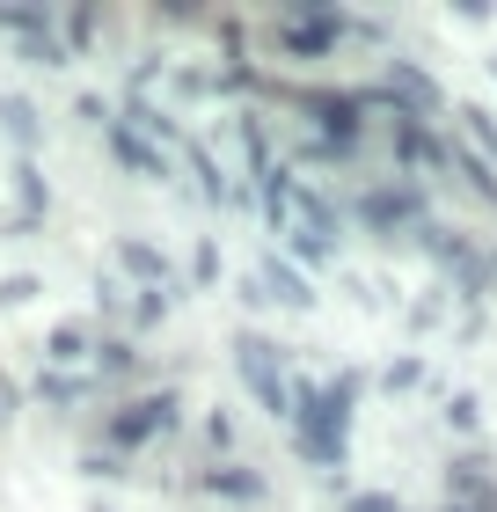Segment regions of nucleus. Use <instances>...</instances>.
Segmentation results:
<instances>
[{
  "label": "nucleus",
  "mask_w": 497,
  "mask_h": 512,
  "mask_svg": "<svg viewBox=\"0 0 497 512\" xmlns=\"http://www.w3.org/2000/svg\"><path fill=\"white\" fill-rule=\"evenodd\" d=\"M0 30L22 37V44H37V37H59V15L52 8H0Z\"/></svg>",
  "instance_id": "nucleus-20"
},
{
  "label": "nucleus",
  "mask_w": 497,
  "mask_h": 512,
  "mask_svg": "<svg viewBox=\"0 0 497 512\" xmlns=\"http://www.w3.org/2000/svg\"><path fill=\"white\" fill-rule=\"evenodd\" d=\"M88 374H96V381H132V374H139V344H132V337H103Z\"/></svg>",
  "instance_id": "nucleus-17"
},
{
  "label": "nucleus",
  "mask_w": 497,
  "mask_h": 512,
  "mask_svg": "<svg viewBox=\"0 0 497 512\" xmlns=\"http://www.w3.org/2000/svg\"><path fill=\"white\" fill-rule=\"evenodd\" d=\"M454 139H461V147H476L490 169H497V118H490L483 103H454Z\"/></svg>",
  "instance_id": "nucleus-16"
},
{
  "label": "nucleus",
  "mask_w": 497,
  "mask_h": 512,
  "mask_svg": "<svg viewBox=\"0 0 497 512\" xmlns=\"http://www.w3.org/2000/svg\"><path fill=\"white\" fill-rule=\"evenodd\" d=\"M198 491L205 498H234V505H264L271 483L256 469H242V461H212V469H198Z\"/></svg>",
  "instance_id": "nucleus-13"
},
{
  "label": "nucleus",
  "mask_w": 497,
  "mask_h": 512,
  "mask_svg": "<svg viewBox=\"0 0 497 512\" xmlns=\"http://www.w3.org/2000/svg\"><path fill=\"white\" fill-rule=\"evenodd\" d=\"M0 132L15 139V147H37L44 125H37V103L30 96H0Z\"/></svg>",
  "instance_id": "nucleus-18"
},
{
  "label": "nucleus",
  "mask_w": 497,
  "mask_h": 512,
  "mask_svg": "<svg viewBox=\"0 0 497 512\" xmlns=\"http://www.w3.org/2000/svg\"><path fill=\"white\" fill-rule=\"evenodd\" d=\"M96 388H103L96 374H44V381H37V395H44L52 410H74V403H88Z\"/></svg>",
  "instance_id": "nucleus-19"
},
{
  "label": "nucleus",
  "mask_w": 497,
  "mask_h": 512,
  "mask_svg": "<svg viewBox=\"0 0 497 512\" xmlns=\"http://www.w3.org/2000/svg\"><path fill=\"white\" fill-rule=\"evenodd\" d=\"M205 447H212V454H234V417H227V410L205 417Z\"/></svg>",
  "instance_id": "nucleus-23"
},
{
  "label": "nucleus",
  "mask_w": 497,
  "mask_h": 512,
  "mask_svg": "<svg viewBox=\"0 0 497 512\" xmlns=\"http://www.w3.org/2000/svg\"><path fill=\"white\" fill-rule=\"evenodd\" d=\"M103 139H110V154L125 161V169H132L139 183H169V176H176V169H169V147H154V139H139V132H132L125 118H117V125H110Z\"/></svg>",
  "instance_id": "nucleus-10"
},
{
  "label": "nucleus",
  "mask_w": 497,
  "mask_h": 512,
  "mask_svg": "<svg viewBox=\"0 0 497 512\" xmlns=\"http://www.w3.org/2000/svg\"><path fill=\"white\" fill-rule=\"evenodd\" d=\"M234 374L256 388V403H264L278 425H293V381H286V366H278V344L271 337H256V330L234 337Z\"/></svg>",
  "instance_id": "nucleus-5"
},
{
  "label": "nucleus",
  "mask_w": 497,
  "mask_h": 512,
  "mask_svg": "<svg viewBox=\"0 0 497 512\" xmlns=\"http://www.w3.org/2000/svg\"><path fill=\"white\" fill-rule=\"evenodd\" d=\"M439 512H461V505H439Z\"/></svg>",
  "instance_id": "nucleus-29"
},
{
  "label": "nucleus",
  "mask_w": 497,
  "mask_h": 512,
  "mask_svg": "<svg viewBox=\"0 0 497 512\" xmlns=\"http://www.w3.org/2000/svg\"><path fill=\"white\" fill-rule=\"evenodd\" d=\"M446 176H454L461 191L483 205V213H497V169H490V161H483L476 147H461L454 132H446Z\"/></svg>",
  "instance_id": "nucleus-11"
},
{
  "label": "nucleus",
  "mask_w": 497,
  "mask_h": 512,
  "mask_svg": "<svg viewBox=\"0 0 497 512\" xmlns=\"http://www.w3.org/2000/svg\"><path fill=\"white\" fill-rule=\"evenodd\" d=\"M176 417H183V395L176 388H161V395H132V403H117L103 417V439L117 454H132V447H147V439L161 432H176Z\"/></svg>",
  "instance_id": "nucleus-6"
},
{
  "label": "nucleus",
  "mask_w": 497,
  "mask_h": 512,
  "mask_svg": "<svg viewBox=\"0 0 497 512\" xmlns=\"http://www.w3.org/2000/svg\"><path fill=\"white\" fill-rule=\"evenodd\" d=\"M117 271H132V278H139V293H176V264H169V256H161L154 242H139V235L117 242Z\"/></svg>",
  "instance_id": "nucleus-14"
},
{
  "label": "nucleus",
  "mask_w": 497,
  "mask_h": 512,
  "mask_svg": "<svg viewBox=\"0 0 497 512\" xmlns=\"http://www.w3.org/2000/svg\"><path fill=\"white\" fill-rule=\"evenodd\" d=\"M286 110L307 118V139H322L337 161H351L366 147V110H359V88H286L278 96Z\"/></svg>",
  "instance_id": "nucleus-2"
},
{
  "label": "nucleus",
  "mask_w": 497,
  "mask_h": 512,
  "mask_svg": "<svg viewBox=\"0 0 497 512\" xmlns=\"http://www.w3.org/2000/svg\"><path fill=\"white\" fill-rule=\"evenodd\" d=\"M351 22H359V15L329 8V0H286V8L271 15V44L286 59H329L351 37Z\"/></svg>",
  "instance_id": "nucleus-3"
},
{
  "label": "nucleus",
  "mask_w": 497,
  "mask_h": 512,
  "mask_svg": "<svg viewBox=\"0 0 497 512\" xmlns=\"http://www.w3.org/2000/svg\"><path fill=\"white\" fill-rule=\"evenodd\" d=\"M351 220H359L366 235H381V242H395V235H424V227H432V213H424V183H410V176L366 183V191L351 198Z\"/></svg>",
  "instance_id": "nucleus-4"
},
{
  "label": "nucleus",
  "mask_w": 497,
  "mask_h": 512,
  "mask_svg": "<svg viewBox=\"0 0 497 512\" xmlns=\"http://www.w3.org/2000/svg\"><path fill=\"white\" fill-rule=\"evenodd\" d=\"M446 505L497 512V476L483 469V454H454V461H446Z\"/></svg>",
  "instance_id": "nucleus-9"
},
{
  "label": "nucleus",
  "mask_w": 497,
  "mask_h": 512,
  "mask_svg": "<svg viewBox=\"0 0 497 512\" xmlns=\"http://www.w3.org/2000/svg\"><path fill=\"white\" fill-rule=\"evenodd\" d=\"M191 271H198V286H212V278H220V249H212V242H198V256H191Z\"/></svg>",
  "instance_id": "nucleus-26"
},
{
  "label": "nucleus",
  "mask_w": 497,
  "mask_h": 512,
  "mask_svg": "<svg viewBox=\"0 0 497 512\" xmlns=\"http://www.w3.org/2000/svg\"><path fill=\"white\" fill-rule=\"evenodd\" d=\"M381 96L402 110V118H424V125L446 110V88L424 74V66H410V59H388V66H381Z\"/></svg>",
  "instance_id": "nucleus-7"
},
{
  "label": "nucleus",
  "mask_w": 497,
  "mask_h": 512,
  "mask_svg": "<svg viewBox=\"0 0 497 512\" xmlns=\"http://www.w3.org/2000/svg\"><path fill=\"white\" fill-rule=\"evenodd\" d=\"M490 81H497V59H490Z\"/></svg>",
  "instance_id": "nucleus-30"
},
{
  "label": "nucleus",
  "mask_w": 497,
  "mask_h": 512,
  "mask_svg": "<svg viewBox=\"0 0 497 512\" xmlns=\"http://www.w3.org/2000/svg\"><path fill=\"white\" fill-rule=\"evenodd\" d=\"M96 30H103V15H96V8H74V15H66V52H81Z\"/></svg>",
  "instance_id": "nucleus-21"
},
{
  "label": "nucleus",
  "mask_w": 497,
  "mask_h": 512,
  "mask_svg": "<svg viewBox=\"0 0 497 512\" xmlns=\"http://www.w3.org/2000/svg\"><path fill=\"white\" fill-rule=\"evenodd\" d=\"M446 425H454V432H476V425H483V403H476V395H454V403H446Z\"/></svg>",
  "instance_id": "nucleus-22"
},
{
  "label": "nucleus",
  "mask_w": 497,
  "mask_h": 512,
  "mask_svg": "<svg viewBox=\"0 0 497 512\" xmlns=\"http://www.w3.org/2000/svg\"><path fill=\"white\" fill-rule=\"evenodd\" d=\"M37 300V278H8V286H0V308H30Z\"/></svg>",
  "instance_id": "nucleus-25"
},
{
  "label": "nucleus",
  "mask_w": 497,
  "mask_h": 512,
  "mask_svg": "<svg viewBox=\"0 0 497 512\" xmlns=\"http://www.w3.org/2000/svg\"><path fill=\"white\" fill-rule=\"evenodd\" d=\"M381 381H388V388H417V381H424V359H395Z\"/></svg>",
  "instance_id": "nucleus-24"
},
{
  "label": "nucleus",
  "mask_w": 497,
  "mask_h": 512,
  "mask_svg": "<svg viewBox=\"0 0 497 512\" xmlns=\"http://www.w3.org/2000/svg\"><path fill=\"white\" fill-rule=\"evenodd\" d=\"M74 110H81V125H103V132L117 125V118H110V103H103V96H81Z\"/></svg>",
  "instance_id": "nucleus-27"
},
{
  "label": "nucleus",
  "mask_w": 497,
  "mask_h": 512,
  "mask_svg": "<svg viewBox=\"0 0 497 512\" xmlns=\"http://www.w3.org/2000/svg\"><path fill=\"white\" fill-rule=\"evenodd\" d=\"M183 161H191V176H198V198L205 205H249V191L220 169V154L205 147V139H183Z\"/></svg>",
  "instance_id": "nucleus-12"
},
{
  "label": "nucleus",
  "mask_w": 497,
  "mask_h": 512,
  "mask_svg": "<svg viewBox=\"0 0 497 512\" xmlns=\"http://www.w3.org/2000/svg\"><path fill=\"white\" fill-rule=\"evenodd\" d=\"M249 300H271V308L307 315V308H315V286L300 278L293 256H264V264H256V278H249Z\"/></svg>",
  "instance_id": "nucleus-8"
},
{
  "label": "nucleus",
  "mask_w": 497,
  "mask_h": 512,
  "mask_svg": "<svg viewBox=\"0 0 497 512\" xmlns=\"http://www.w3.org/2000/svg\"><path fill=\"white\" fill-rule=\"evenodd\" d=\"M351 512H410V505H402V498H373V491H366V498H351Z\"/></svg>",
  "instance_id": "nucleus-28"
},
{
  "label": "nucleus",
  "mask_w": 497,
  "mask_h": 512,
  "mask_svg": "<svg viewBox=\"0 0 497 512\" xmlns=\"http://www.w3.org/2000/svg\"><path fill=\"white\" fill-rule=\"evenodd\" d=\"M359 395L366 374L344 366L337 381H293V447L315 461V469H344V447H351V417H359Z\"/></svg>",
  "instance_id": "nucleus-1"
},
{
  "label": "nucleus",
  "mask_w": 497,
  "mask_h": 512,
  "mask_svg": "<svg viewBox=\"0 0 497 512\" xmlns=\"http://www.w3.org/2000/svg\"><path fill=\"white\" fill-rule=\"evenodd\" d=\"M96 322H59L52 337H44V359H52V374H66V366H96Z\"/></svg>",
  "instance_id": "nucleus-15"
}]
</instances>
